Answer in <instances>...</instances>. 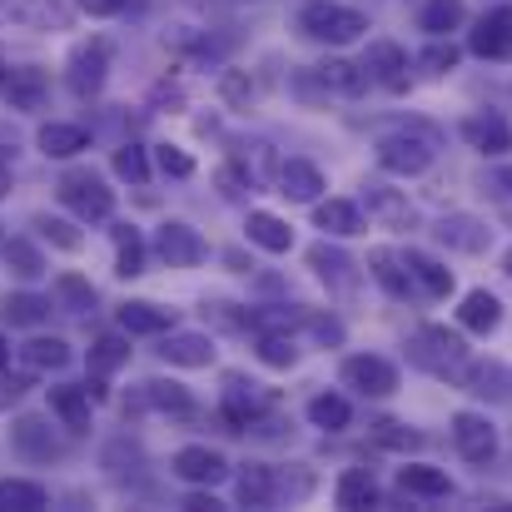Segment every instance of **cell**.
<instances>
[{
	"label": "cell",
	"mask_w": 512,
	"mask_h": 512,
	"mask_svg": "<svg viewBox=\"0 0 512 512\" xmlns=\"http://www.w3.org/2000/svg\"><path fill=\"white\" fill-rule=\"evenodd\" d=\"M299 30L309 40H319V45H348V40H358L368 30V20H363V10L339 5V0H309L299 10Z\"/></svg>",
	"instance_id": "1"
},
{
	"label": "cell",
	"mask_w": 512,
	"mask_h": 512,
	"mask_svg": "<svg viewBox=\"0 0 512 512\" xmlns=\"http://www.w3.org/2000/svg\"><path fill=\"white\" fill-rule=\"evenodd\" d=\"M433 130L428 125H408L398 135H383L378 140V170L383 174H398V179H413L433 165Z\"/></svg>",
	"instance_id": "2"
},
{
	"label": "cell",
	"mask_w": 512,
	"mask_h": 512,
	"mask_svg": "<svg viewBox=\"0 0 512 512\" xmlns=\"http://www.w3.org/2000/svg\"><path fill=\"white\" fill-rule=\"evenodd\" d=\"M60 199H65V209L80 214L85 224L115 214V189H110L95 170H70L65 174V179H60Z\"/></svg>",
	"instance_id": "3"
},
{
	"label": "cell",
	"mask_w": 512,
	"mask_h": 512,
	"mask_svg": "<svg viewBox=\"0 0 512 512\" xmlns=\"http://www.w3.org/2000/svg\"><path fill=\"white\" fill-rule=\"evenodd\" d=\"M413 358L428 368V373H463V363H468V343L458 339L453 329H443V324H423L418 334H413Z\"/></svg>",
	"instance_id": "4"
},
{
	"label": "cell",
	"mask_w": 512,
	"mask_h": 512,
	"mask_svg": "<svg viewBox=\"0 0 512 512\" xmlns=\"http://www.w3.org/2000/svg\"><path fill=\"white\" fill-rule=\"evenodd\" d=\"M105 75H110V40H100V35H95V40L75 45V55H70V70H65L70 90H75L80 100H90V95H100Z\"/></svg>",
	"instance_id": "5"
},
{
	"label": "cell",
	"mask_w": 512,
	"mask_h": 512,
	"mask_svg": "<svg viewBox=\"0 0 512 512\" xmlns=\"http://www.w3.org/2000/svg\"><path fill=\"white\" fill-rule=\"evenodd\" d=\"M343 388H353L363 398H388L398 388V368L378 353H353V358H343Z\"/></svg>",
	"instance_id": "6"
},
{
	"label": "cell",
	"mask_w": 512,
	"mask_h": 512,
	"mask_svg": "<svg viewBox=\"0 0 512 512\" xmlns=\"http://www.w3.org/2000/svg\"><path fill=\"white\" fill-rule=\"evenodd\" d=\"M155 254H160L170 269H194V264H204L209 244H204L184 219H165V224H160V234H155Z\"/></svg>",
	"instance_id": "7"
},
{
	"label": "cell",
	"mask_w": 512,
	"mask_h": 512,
	"mask_svg": "<svg viewBox=\"0 0 512 512\" xmlns=\"http://www.w3.org/2000/svg\"><path fill=\"white\" fill-rule=\"evenodd\" d=\"M363 70L373 85H383L388 95H403L408 90V50L393 45V40H373L368 55H363Z\"/></svg>",
	"instance_id": "8"
},
{
	"label": "cell",
	"mask_w": 512,
	"mask_h": 512,
	"mask_svg": "<svg viewBox=\"0 0 512 512\" xmlns=\"http://www.w3.org/2000/svg\"><path fill=\"white\" fill-rule=\"evenodd\" d=\"M174 478L189 483V488H214V483L229 478V463H224V453L194 443V448H179L174 453Z\"/></svg>",
	"instance_id": "9"
},
{
	"label": "cell",
	"mask_w": 512,
	"mask_h": 512,
	"mask_svg": "<svg viewBox=\"0 0 512 512\" xmlns=\"http://www.w3.org/2000/svg\"><path fill=\"white\" fill-rule=\"evenodd\" d=\"M468 50L483 60H512V5H498L478 20V30L468 35Z\"/></svg>",
	"instance_id": "10"
},
{
	"label": "cell",
	"mask_w": 512,
	"mask_h": 512,
	"mask_svg": "<svg viewBox=\"0 0 512 512\" xmlns=\"http://www.w3.org/2000/svg\"><path fill=\"white\" fill-rule=\"evenodd\" d=\"M453 443L468 463H488L498 453V428L483 418V413H458L453 418Z\"/></svg>",
	"instance_id": "11"
},
{
	"label": "cell",
	"mask_w": 512,
	"mask_h": 512,
	"mask_svg": "<svg viewBox=\"0 0 512 512\" xmlns=\"http://www.w3.org/2000/svg\"><path fill=\"white\" fill-rule=\"evenodd\" d=\"M5 15L25 30H70L75 5H65V0H5Z\"/></svg>",
	"instance_id": "12"
},
{
	"label": "cell",
	"mask_w": 512,
	"mask_h": 512,
	"mask_svg": "<svg viewBox=\"0 0 512 512\" xmlns=\"http://www.w3.org/2000/svg\"><path fill=\"white\" fill-rule=\"evenodd\" d=\"M433 234H438V244H448L458 254H483L493 244V229L483 219H473V214H448V219H438Z\"/></svg>",
	"instance_id": "13"
},
{
	"label": "cell",
	"mask_w": 512,
	"mask_h": 512,
	"mask_svg": "<svg viewBox=\"0 0 512 512\" xmlns=\"http://www.w3.org/2000/svg\"><path fill=\"white\" fill-rule=\"evenodd\" d=\"M10 438H15V453L30 458V463H50V458H60V438L50 433L45 418H20V423L10 428Z\"/></svg>",
	"instance_id": "14"
},
{
	"label": "cell",
	"mask_w": 512,
	"mask_h": 512,
	"mask_svg": "<svg viewBox=\"0 0 512 512\" xmlns=\"http://www.w3.org/2000/svg\"><path fill=\"white\" fill-rule=\"evenodd\" d=\"M463 140H468L478 155H508L512 150V130L498 115H468V120H463Z\"/></svg>",
	"instance_id": "15"
},
{
	"label": "cell",
	"mask_w": 512,
	"mask_h": 512,
	"mask_svg": "<svg viewBox=\"0 0 512 512\" xmlns=\"http://www.w3.org/2000/svg\"><path fill=\"white\" fill-rule=\"evenodd\" d=\"M363 204H368V214H373L378 224H388V229H408V224H413V204H408L398 189H388V184H368V189H363Z\"/></svg>",
	"instance_id": "16"
},
{
	"label": "cell",
	"mask_w": 512,
	"mask_h": 512,
	"mask_svg": "<svg viewBox=\"0 0 512 512\" xmlns=\"http://www.w3.org/2000/svg\"><path fill=\"white\" fill-rule=\"evenodd\" d=\"M160 358L174 368H209L214 363V339L209 334H170L160 343Z\"/></svg>",
	"instance_id": "17"
},
{
	"label": "cell",
	"mask_w": 512,
	"mask_h": 512,
	"mask_svg": "<svg viewBox=\"0 0 512 512\" xmlns=\"http://www.w3.org/2000/svg\"><path fill=\"white\" fill-rule=\"evenodd\" d=\"M319 189H324V174L314 170L309 160H284V165H279V194H284V199H294V204H314Z\"/></svg>",
	"instance_id": "18"
},
{
	"label": "cell",
	"mask_w": 512,
	"mask_h": 512,
	"mask_svg": "<svg viewBox=\"0 0 512 512\" xmlns=\"http://www.w3.org/2000/svg\"><path fill=\"white\" fill-rule=\"evenodd\" d=\"M45 95H50L45 70H35V65L10 70V80H5V100H10V110H40V105H45Z\"/></svg>",
	"instance_id": "19"
},
{
	"label": "cell",
	"mask_w": 512,
	"mask_h": 512,
	"mask_svg": "<svg viewBox=\"0 0 512 512\" xmlns=\"http://www.w3.org/2000/svg\"><path fill=\"white\" fill-rule=\"evenodd\" d=\"M314 224L334 239H353L363 229V209L353 199H324V204H314Z\"/></svg>",
	"instance_id": "20"
},
{
	"label": "cell",
	"mask_w": 512,
	"mask_h": 512,
	"mask_svg": "<svg viewBox=\"0 0 512 512\" xmlns=\"http://www.w3.org/2000/svg\"><path fill=\"white\" fill-rule=\"evenodd\" d=\"M368 274H373L393 299H408L413 269H408V259H403V254H393V249H373V254H368Z\"/></svg>",
	"instance_id": "21"
},
{
	"label": "cell",
	"mask_w": 512,
	"mask_h": 512,
	"mask_svg": "<svg viewBox=\"0 0 512 512\" xmlns=\"http://www.w3.org/2000/svg\"><path fill=\"white\" fill-rule=\"evenodd\" d=\"M50 408H55V418H60L70 433H85V428H90V388L60 383V388H50Z\"/></svg>",
	"instance_id": "22"
},
{
	"label": "cell",
	"mask_w": 512,
	"mask_h": 512,
	"mask_svg": "<svg viewBox=\"0 0 512 512\" xmlns=\"http://www.w3.org/2000/svg\"><path fill=\"white\" fill-rule=\"evenodd\" d=\"M35 145H40V155H50V160H75V155L90 145V135H85L80 125H60V120H50V125L35 135Z\"/></svg>",
	"instance_id": "23"
},
{
	"label": "cell",
	"mask_w": 512,
	"mask_h": 512,
	"mask_svg": "<svg viewBox=\"0 0 512 512\" xmlns=\"http://www.w3.org/2000/svg\"><path fill=\"white\" fill-rule=\"evenodd\" d=\"M244 229H249V244H259L269 254H289V244H294V229L279 214H269V209H254Z\"/></svg>",
	"instance_id": "24"
},
{
	"label": "cell",
	"mask_w": 512,
	"mask_h": 512,
	"mask_svg": "<svg viewBox=\"0 0 512 512\" xmlns=\"http://www.w3.org/2000/svg\"><path fill=\"white\" fill-rule=\"evenodd\" d=\"M458 324L473 329V334H493V329L503 324V304H498V294L473 289V294L463 299V309H458Z\"/></svg>",
	"instance_id": "25"
},
{
	"label": "cell",
	"mask_w": 512,
	"mask_h": 512,
	"mask_svg": "<svg viewBox=\"0 0 512 512\" xmlns=\"http://www.w3.org/2000/svg\"><path fill=\"white\" fill-rule=\"evenodd\" d=\"M314 75H319V85H324V90L348 95V100L368 90V70H363V65H353V60H324Z\"/></svg>",
	"instance_id": "26"
},
{
	"label": "cell",
	"mask_w": 512,
	"mask_h": 512,
	"mask_svg": "<svg viewBox=\"0 0 512 512\" xmlns=\"http://www.w3.org/2000/svg\"><path fill=\"white\" fill-rule=\"evenodd\" d=\"M115 274L120 279L145 274V239H140L135 224H115Z\"/></svg>",
	"instance_id": "27"
},
{
	"label": "cell",
	"mask_w": 512,
	"mask_h": 512,
	"mask_svg": "<svg viewBox=\"0 0 512 512\" xmlns=\"http://www.w3.org/2000/svg\"><path fill=\"white\" fill-rule=\"evenodd\" d=\"M398 488H403V493H418V498H448V493H453L448 473H443V468H423V463L398 468Z\"/></svg>",
	"instance_id": "28"
},
{
	"label": "cell",
	"mask_w": 512,
	"mask_h": 512,
	"mask_svg": "<svg viewBox=\"0 0 512 512\" xmlns=\"http://www.w3.org/2000/svg\"><path fill=\"white\" fill-rule=\"evenodd\" d=\"M20 363H25L30 373H60V368L70 363V343L65 339H30L20 348Z\"/></svg>",
	"instance_id": "29"
},
{
	"label": "cell",
	"mask_w": 512,
	"mask_h": 512,
	"mask_svg": "<svg viewBox=\"0 0 512 512\" xmlns=\"http://www.w3.org/2000/svg\"><path fill=\"white\" fill-rule=\"evenodd\" d=\"M408 269H413V279L423 284V294H433V299H448V294H453V269H448V264H438V259L408 249Z\"/></svg>",
	"instance_id": "30"
},
{
	"label": "cell",
	"mask_w": 512,
	"mask_h": 512,
	"mask_svg": "<svg viewBox=\"0 0 512 512\" xmlns=\"http://www.w3.org/2000/svg\"><path fill=\"white\" fill-rule=\"evenodd\" d=\"M174 314L170 309H155V304H125L120 309V329L125 334H170Z\"/></svg>",
	"instance_id": "31"
},
{
	"label": "cell",
	"mask_w": 512,
	"mask_h": 512,
	"mask_svg": "<svg viewBox=\"0 0 512 512\" xmlns=\"http://www.w3.org/2000/svg\"><path fill=\"white\" fill-rule=\"evenodd\" d=\"M0 314H5V324H15V329H35V324H45L50 299H40V294H5Z\"/></svg>",
	"instance_id": "32"
},
{
	"label": "cell",
	"mask_w": 512,
	"mask_h": 512,
	"mask_svg": "<svg viewBox=\"0 0 512 512\" xmlns=\"http://www.w3.org/2000/svg\"><path fill=\"white\" fill-rule=\"evenodd\" d=\"M418 25H423L433 40H438V35H453V30L463 25V0H423Z\"/></svg>",
	"instance_id": "33"
},
{
	"label": "cell",
	"mask_w": 512,
	"mask_h": 512,
	"mask_svg": "<svg viewBox=\"0 0 512 512\" xmlns=\"http://www.w3.org/2000/svg\"><path fill=\"white\" fill-rule=\"evenodd\" d=\"M334 498H339V508H378V483L368 478V468H348Z\"/></svg>",
	"instance_id": "34"
},
{
	"label": "cell",
	"mask_w": 512,
	"mask_h": 512,
	"mask_svg": "<svg viewBox=\"0 0 512 512\" xmlns=\"http://www.w3.org/2000/svg\"><path fill=\"white\" fill-rule=\"evenodd\" d=\"M50 503V493L40 488V483H30V478H5L0 483V508L10 512H40Z\"/></svg>",
	"instance_id": "35"
},
{
	"label": "cell",
	"mask_w": 512,
	"mask_h": 512,
	"mask_svg": "<svg viewBox=\"0 0 512 512\" xmlns=\"http://www.w3.org/2000/svg\"><path fill=\"white\" fill-rule=\"evenodd\" d=\"M0 254H5V264H10L15 279H40V274H45V254H40L30 239H5Z\"/></svg>",
	"instance_id": "36"
},
{
	"label": "cell",
	"mask_w": 512,
	"mask_h": 512,
	"mask_svg": "<svg viewBox=\"0 0 512 512\" xmlns=\"http://www.w3.org/2000/svg\"><path fill=\"white\" fill-rule=\"evenodd\" d=\"M239 503H244V508H269V503H274V473H269L264 463H249V468L239 473Z\"/></svg>",
	"instance_id": "37"
},
{
	"label": "cell",
	"mask_w": 512,
	"mask_h": 512,
	"mask_svg": "<svg viewBox=\"0 0 512 512\" xmlns=\"http://www.w3.org/2000/svg\"><path fill=\"white\" fill-rule=\"evenodd\" d=\"M130 363V343L120 339V334H100L95 348H90V373H115V368H125Z\"/></svg>",
	"instance_id": "38"
},
{
	"label": "cell",
	"mask_w": 512,
	"mask_h": 512,
	"mask_svg": "<svg viewBox=\"0 0 512 512\" xmlns=\"http://www.w3.org/2000/svg\"><path fill=\"white\" fill-rule=\"evenodd\" d=\"M348 398H339V393H319V398H309V423L314 428H329V433H339V428H348Z\"/></svg>",
	"instance_id": "39"
},
{
	"label": "cell",
	"mask_w": 512,
	"mask_h": 512,
	"mask_svg": "<svg viewBox=\"0 0 512 512\" xmlns=\"http://www.w3.org/2000/svg\"><path fill=\"white\" fill-rule=\"evenodd\" d=\"M145 398H150L160 413H179V418H189V413H194V398H189L179 383H170V378H155V383H145Z\"/></svg>",
	"instance_id": "40"
},
{
	"label": "cell",
	"mask_w": 512,
	"mask_h": 512,
	"mask_svg": "<svg viewBox=\"0 0 512 512\" xmlns=\"http://www.w3.org/2000/svg\"><path fill=\"white\" fill-rule=\"evenodd\" d=\"M55 299H60L70 314L95 309V289H90V279H80V274H60V279H55Z\"/></svg>",
	"instance_id": "41"
},
{
	"label": "cell",
	"mask_w": 512,
	"mask_h": 512,
	"mask_svg": "<svg viewBox=\"0 0 512 512\" xmlns=\"http://www.w3.org/2000/svg\"><path fill=\"white\" fill-rule=\"evenodd\" d=\"M219 95H224V105H234V110H249L259 90H254L249 70H224V75H219Z\"/></svg>",
	"instance_id": "42"
},
{
	"label": "cell",
	"mask_w": 512,
	"mask_h": 512,
	"mask_svg": "<svg viewBox=\"0 0 512 512\" xmlns=\"http://www.w3.org/2000/svg\"><path fill=\"white\" fill-rule=\"evenodd\" d=\"M224 418L234 423V433H239V428H249V423L259 418V408H254V398H244V383H239V378H229V393H224Z\"/></svg>",
	"instance_id": "43"
},
{
	"label": "cell",
	"mask_w": 512,
	"mask_h": 512,
	"mask_svg": "<svg viewBox=\"0 0 512 512\" xmlns=\"http://www.w3.org/2000/svg\"><path fill=\"white\" fill-rule=\"evenodd\" d=\"M259 363H269V368H294L299 363V348L289 334H264L259 339Z\"/></svg>",
	"instance_id": "44"
},
{
	"label": "cell",
	"mask_w": 512,
	"mask_h": 512,
	"mask_svg": "<svg viewBox=\"0 0 512 512\" xmlns=\"http://www.w3.org/2000/svg\"><path fill=\"white\" fill-rule=\"evenodd\" d=\"M309 264L319 269V279H324V284H348V269H353L343 254L324 249V244H319V249H309Z\"/></svg>",
	"instance_id": "45"
},
{
	"label": "cell",
	"mask_w": 512,
	"mask_h": 512,
	"mask_svg": "<svg viewBox=\"0 0 512 512\" xmlns=\"http://www.w3.org/2000/svg\"><path fill=\"white\" fill-rule=\"evenodd\" d=\"M115 174H120V179H130V184H145V179H150V160H145V150H140V145L115 150Z\"/></svg>",
	"instance_id": "46"
},
{
	"label": "cell",
	"mask_w": 512,
	"mask_h": 512,
	"mask_svg": "<svg viewBox=\"0 0 512 512\" xmlns=\"http://www.w3.org/2000/svg\"><path fill=\"white\" fill-rule=\"evenodd\" d=\"M35 229L55 244V249H80V234H75V224H65V219H50V214H35Z\"/></svg>",
	"instance_id": "47"
},
{
	"label": "cell",
	"mask_w": 512,
	"mask_h": 512,
	"mask_svg": "<svg viewBox=\"0 0 512 512\" xmlns=\"http://www.w3.org/2000/svg\"><path fill=\"white\" fill-rule=\"evenodd\" d=\"M423 65H428L433 75H448V70L458 65V45H453V40L443 45V35H438V40H433V45L423 50Z\"/></svg>",
	"instance_id": "48"
},
{
	"label": "cell",
	"mask_w": 512,
	"mask_h": 512,
	"mask_svg": "<svg viewBox=\"0 0 512 512\" xmlns=\"http://www.w3.org/2000/svg\"><path fill=\"white\" fill-rule=\"evenodd\" d=\"M373 438H378L383 448H418V433H408V428H403V423H393V418L373 423Z\"/></svg>",
	"instance_id": "49"
},
{
	"label": "cell",
	"mask_w": 512,
	"mask_h": 512,
	"mask_svg": "<svg viewBox=\"0 0 512 512\" xmlns=\"http://www.w3.org/2000/svg\"><path fill=\"white\" fill-rule=\"evenodd\" d=\"M155 160H160V170L170 174V179H189V174H194V160H189L179 145H160V150H155Z\"/></svg>",
	"instance_id": "50"
},
{
	"label": "cell",
	"mask_w": 512,
	"mask_h": 512,
	"mask_svg": "<svg viewBox=\"0 0 512 512\" xmlns=\"http://www.w3.org/2000/svg\"><path fill=\"white\" fill-rule=\"evenodd\" d=\"M214 184H219V194H224V199H244V189H249V170L224 165V170H214Z\"/></svg>",
	"instance_id": "51"
},
{
	"label": "cell",
	"mask_w": 512,
	"mask_h": 512,
	"mask_svg": "<svg viewBox=\"0 0 512 512\" xmlns=\"http://www.w3.org/2000/svg\"><path fill=\"white\" fill-rule=\"evenodd\" d=\"M304 324L319 334L324 343H343V324L339 319H324V314H304Z\"/></svg>",
	"instance_id": "52"
},
{
	"label": "cell",
	"mask_w": 512,
	"mask_h": 512,
	"mask_svg": "<svg viewBox=\"0 0 512 512\" xmlns=\"http://www.w3.org/2000/svg\"><path fill=\"white\" fill-rule=\"evenodd\" d=\"M80 10L105 20V15H120V10H130V0H80Z\"/></svg>",
	"instance_id": "53"
},
{
	"label": "cell",
	"mask_w": 512,
	"mask_h": 512,
	"mask_svg": "<svg viewBox=\"0 0 512 512\" xmlns=\"http://www.w3.org/2000/svg\"><path fill=\"white\" fill-rule=\"evenodd\" d=\"M20 393H25V378H5V373H0V408L20 403Z\"/></svg>",
	"instance_id": "54"
},
{
	"label": "cell",
	"mask_w": 512,
	"mask_h": 512,
	"mask_svg": "<svg viewBox=\"0 0 512 512\" xmlns=\"http://www.w3.org/2000/svg\"><path fill=\"white\" fill-rule=\"evenodd\" d=\"M184 508H189V512H224V503H219V498H209V493H194Z\"/></svg>",
	"instance_id": "55"
},
{
	"label": "cell",
	"mask_w": 512,
	"mask_h": 512,
	"mask_svg": "<svg viewBox=\"0 0 512 512\" xmlns=\"http://www.w3.org/2000/svg\"><path fill=\"white\" fill-rule=\"evenodd\" d=\"M10 189V165H0V194Z\"/></svg>",
	"instance_id": "56"
},
{
	"label": "cell",
	"mask_w": 512,
	"mask_h": 512,
	"mask_svg": "<svg viewBox=\"0 0 512 512\" xmlns=\"http://www.w3.org/2000/svg\"><path fill=\"white\" fill-rule=\"evenodd\" d=\"M5 80H10V70H5V60H0V95H5Z\"/></svg>",
	"instance_id": "57"
},
{
	"label": "cell",
	"mask_w": 512,
	"mask_h": 512,
	"mask_svg": "<svg viewBox=\"0 0 512 512\" xmlns=\"http://www.w3.org/2000/svg\"><path fill=\"white\" fill-rule=\"evenodd\" d=\"M5 358H10V353H5V339H0V368H5Z\"/></svg>",
	"instance_id": "58"
},
{
	"label": "cell",
	"mask_w": 512,
	"mask_h": 512,
	"mask_svg": "<svg viewBox=\"0 0 512 512\" xmlns=\"http://www.w3.org/2000/svg\"><path fill=\"white\" fill-rule=\"evenodd\" d=\"M503 269H508V279H512V249H508V259H503Z\"/></svg>",
	"instance_id": "59"
},
{
	"label": "cell",
	"mask_w": 512,
	"mask_h": 512,
	"mask_svg": "<svg viewBox=\"0 0 512 512\" xmlns=\"http://www.w3.org/2000/svg\"><path fill=\"white\" fill-rule=\"evenodd\" d=\"M503 184H512V170H503Z\"/></svg>",
	"instance_id": "60"
},
{
	"label": "cell",
	"mask_w": 512,
	"mask_h": 512,
	"mask_svg": "<svg viewBox=\"0 0 512 512\" xmlns=\"http://www.w3.org/2000/svg\"><path fill=\"white\" fill-rule=\"evenodd\" d=\"M0 244H5V239H0Z\"/></svg>",
	"instance_id": "61"
}]
</instances>
